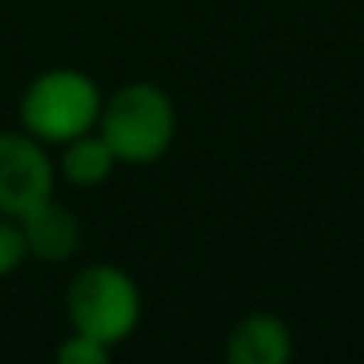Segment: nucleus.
<instances>
[{"label": "nucleus", "instance_id": "nucleus-3", "mask_svg": "<svg viewBox=\"0 0 364 364\" xmlns=\"http://www.w3.org/2000/svg\"><path fill=\"white\" fill-rule=\"evenodd\" d=\"M72 332H82L104 346L125 343L143 314L136 279L118 264H86L65 293Z\"/></svg>", "mask_w": 364, "mask_h": 364}, {"label": "nucleus", "instance_id": "nucleus-6", "mask_svg": "<svg viewBox=\"0 0 364 364\" xmlns=\"http://www.w3.org/2000/svg\"><path fill=\"white\" fill-rule=\"evenodd\" d=\"M225 357L232 364H286L293 357V332L275 314H247L229 332Z\"/></svg>", "mask_w": 364, "mask_h": 364}, {"label": "nucleus", "instance_id": "nucleus-4", "mask_svg": "<svg viewBox=\"0 0 364 364\" xmlns=\"http://www.w3.org/2000/svg\"><path fill=\"white\" fill-rule=\"evenodd\" d=\"M58 164L47 154V143L26 129L0 132V215L22 218L36 204L54 197Z\"/></svg>", "mask_w": 364, "mask_h": 364}, {"label": "nucleus", "instance_id": "nucleus-2", "mask_svg": "<svg viewBox=\"0 0 364 364\" xmlns=\"http://www.w3.org/2000/svg\"><path fill=\"white\" fill-rule=\"evenodd\" d=\"M100 86L79 72V68H47L40 72L22 100H18V118L29 136H36L47 146H61L90 129H97L100 118Z\"/></svg>", "mask_w": 364, "mask_h": 364}, {"label": "nucleus", "instance_id": "nucleus-5", "mask_svg": "<svg viewBox=\"0 0 364 364\" xmlns=\"http://www.w3.org/2000/svg\"><path fill=\"white\" fill-rule=\"evenodd\" d=\"M18 225H22L26 254L43 264H61L75 257L82 247V218L72 208L58 204L54 197L36 204L29 215H22Z\"/></svg>", "mask_w": 364, "mask_h": 364}, {"label": "nucleus", "instance_id": "nucleus-8", "mask_svg": "<svg viewBox=\"0 0 364 364\" xmlns=\"http://www.w3.org/2000/svg\"><path fill=\"white\" fill-rule=\"evenodd\" d=\"M26 261H29V254H26V240H22L18 218L0 215V279L15 275Z\"/></svg>", "mask_w": 364, "mask_h": 364}, {"label": "nucleus", "instance_id": "nucleus-7", "mask_svg": "<svg viewBox=\"0 0 364 364\" xmlns=\"http://www.w3.org/2000/svg\"><path fill=\"white\" fill-rule=\"evenodd\" d=\"M114 168H118V157H114V150L107 146V139L97 129L61 143L58 171L79 190H93V186H100V182H107Z\"/></svg>", "mask_w": 364, "mask_h": 364}, {"label": "nucleus", "instance_id": "nucleus-1", "mask_svg": "<svg viewBox=\"0 0 364 364\" xmlns=\"http://www.w3.org/2000/svg\"><path fill=\"white\" fill-rule=\"evenodd\" d=\"M175 100L157 82H125L100 104L97 132L114 150L118 164H154L175 143Z\"/></svg>", "mask_w": 364, "mask_h": 364}, {"label": "nucleus", "instance_id": "nucleus-9", "mask_svg": "<svg viewBox=\"0 0 364 364\" xmlns=\"http://www.w3.org/2000/svg\"><path fill=\"white\" fill-rule=\"evenodd\" d=\"M107 353H111V346H104V343H97V339H90L82 332H72L58 346V360L61 364H104Z\"/></svg>", "mask_w": 364, "mask_h": 364}]
</instances>
